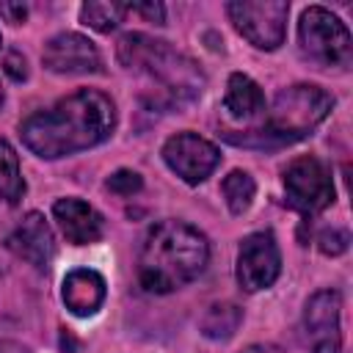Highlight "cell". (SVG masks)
<instances>
[{"label":"cell","mask_w":353,"mask_h":353,"mask_svg":"<svg viewBox=\"0 0 353 353\" xmlns=\"http://www.w3.org/2000/svg\"><path fill=\"white\" fill-rule=\"evenodd\" d=\"M116 130V105L97 88H80L19 124L22 143L41 160H58L108 141Z\"/></svg>","instance_id":"cell-1"},{"label":"cell","mask_w":353,"mask_h":353,"mask_svg":"<svg viewBox=\"0 0 353 353\" xmlns=\"http://www.w3.org/2000/svg\"><path fill=\"white\" fill-rule=\"evenodd\" d=\"M6 248L14 256L33 265L36 270H47L55 256V237H52V229L44 221V215L33 210V212L22 215V221L8 232Z\"/></svg>","instance_id":"cell-12"},{"label":"cell","mask_w":353,"mask_h":353,"mask_svg":"<svg viewBox=\"0 0 353 353\" xmlns=\"http://www.w3.org/2000/svg\"><path fill=\"white\" fill-rule=\"evenodd\" d=\"M0 353H33L28 345H22V342H14V339H3L0 342Z\"/></svg>","instance_id":"cell-26"},{"label":"cell","mask_w":353,"mask_h":353,"mask_svg":"<svg viewBox=\"0 0 353 353\" xmlns=\"http://www.w3.org/2000/svg\"><path fill=\"white\" fill-rule=\"evenodd\" d=\"M334 108V97L312 83H295L281 88L273 97V105L268 116H262V124L243 130L240 135L223 132V138L234 146L248 149H279L290 146L301 138H306Z\"/></svg>","instance_id":"cell-4"},{"label":"cell","mask_w":353,"mask_h":353,"mask_svg":"<svg viewBox=\"0 0 353 353\" xmlns=\"http://www.w3.org/2000/svg\"><path fill=\"white\" fill-rule=\"evenodd\" d=\"M143 188V179L138 171H130V168H119L116 174L108 176V190L119 193V196H132Z\"/></svg>","instance_id":"cell-20"},{"label":"cell","mask_w":353,"mask_h":353,"mask_svg":"<svg viewBox=\"0 0 353 353\" xmlns=\"http://www.w3.org/2000/svg\"><path fill=\"white\" fill-rule=\"evenodd\" d=\"M3 72L11 77V80H25L28 77V63H25V58L19 55V52H8L6 55V63H3Z\"/></svg>","instance_id":"cell-23"},{"label":"cell","mask_w":353,"mask_h":353,"mask_svg":"<svg viewBox=\"0 0 353 353\" xmlns=\"http://www.w3.org/2000/svg\"><path fill=\"white\" fill-rule=\"evenodd\" d=\"M130 14H141L146 22H154V25L165 22V6L163 3H130Z\"/></svg>","instance_id":"cell-22"},{"label":"cell","mask_w":353,"mask_h":353,"mask_svg":"<svg viewBox=\"0 0 353 353\" xmlns=\"http://www.w3.org/2000/svg\"><path fill=\"white\" fill-rule=\"evenodd\" d=\"M52 215H55L63 237L72 245H88V243L102 240V234H105V218L88 201H83L77 196L58 199L52 204Z\"/></svg>","instance_id":"cell-13"},{"label":"cell","mask_w":353,"mask_h":353,"mask_svg":"<svg viewBox=\"0 0 353 353\" xmlns=\"http://www.w3.org/2000/svg\"><path fill=\"white\" fill-rule=\"evenodd\" d=\"M347 243H350V234L345 229H323L317 234V248L328 256H336V254H345L347 251Z\"/></svg>","instance_id":"cell-21"},{"label":"cell","mask_w":353,"mask_h":353,"mask_svg":"<svg viewBox=\"0 0 353 353\" xmlns=\"http://www.w3.org/2000/svg\"><path fill=\"white\" fill-rule=\"evenodd\" d=\"M0 105H3V85H0Z\"/></svg>","instance_id":"cell-27"},{"label":"cell","mask_w":353,"mask_h":353,"mask_svg":"<svg viewBox=\"0 0 353 353\" xmlns=\"http://www.w3.org/2000/svg\"><path fill=\"white\" fill-rule=\"evenodd\" d=\"M105 295H108V284H105L102 273H97L91 268H74L63 276L61 301L74 317L97 314L105 303Z\"/></svg>","instance_id":"cell-14"},{"label":"cell","mask_w":353,"mask_h":353,"mask_svg":"<svg viewBox=\"0 0 353 353\" xmlns=\"http://www.w3.org/2000/svg\"><path fill=\"white\" fill-rule=\"evenodd\" d=\"M0 44H3V36H0Z\"/></svg>","instance_id":"cell-28"},{"label":"cell","mask_w":353,"mask_h":353,"mask_svg":"<svg viewBox=\"0 0 353 353\" xmlns=\"http://www.w3.org/2000/svg\"><path fill=\"white\" fill-rule=\"evenodd\" d=\"M0 17H6V22L11 25H22L28 17V6L22 3H0Z\"/></svg>","instance_id":"cell-24"},{"label":"cell","mask_w":353,"mask_h":353,"mask_svg":"<svg viewBox=\"0 0 353 353\" xmlns=\"http://www.w3.org/2000/svg\"><path fill=\"white\" fill-rule=\"evenodd\" d=\"M281 182H284L290 207H295L303 215H317L328 204H334V176L320 157L303 154L292 160L284 168Z\"/></svg>","instance_id":"cell-7"},{"label":"cell","mask_w":353,"mask_h":353,"mask_svg":"<svg viewBox=\"0 0 353 353\" xmlns=\"http://www.w3.org/2000/svg\"><path fill=\"white\" fill-rule=\"evenodd\" d=\"M44 69L55 74H97L102 72V55L97 44L83 33H55L41 50Z\"/></svg>","instance_id":"cell-11"},{"label":"cell","mask_w":353,"mask_h":353,"mask_svg":"<svg viewBox=\"0 0 353 353\" xmlns=\"http://www.w3.org/2000/svg\"><path fill=\"white\" fill-rule=\"evenodd\" d=\"M342 295L336 290H317L303 306V339L312 353H342V328H339Z\"/></svg>","instance_id":"cell-10"},{"label":"cell","mask_w":353,"mask_h":353,"mask_svg":"<svg viewBox=\"0 0 353 353\" xmlns=\"http://www.w3.org/2000/svg\"><path fill=\"white\" fill-rule=\"evenodd\" d=\"M223 110L234 121H254V119L265 116V110H268L265 94H262V88L248 74L234 72V74H229V83H226Z\"/></svg>","instance_id":"cell-15"},{"label":"cell","mask_w":353,"mask_h":353,"mask_svg":"<svg viewBox=\"0 0 353 353\" xmlns=\"http://www.w3.org/2000/svg\"><path fill=\"white\" fill-rule=\"evenodd\" d=\"M163 160L165 165L188 185L204 182L221 163V152L212 141L201 138L199 132H176L163 143Z\"/></svg>","instance_id":"cell-8"},{"label":"cell","mask_w":353,"mask_h":353,"mask_svg":"<svg viewBox=\"0 0 353 353\" xmlns=\"http://www.w3.org/2000/svg\"><path fill=\"white\" fill-rule=\"evenodd\" d=\"M281 273V254H279V243L270 232H254L240 243L237 251V284L245 292H259L273 287V281Z\"/></svg>","instance_id":"cell-9"},{"label":"cell","mask_w":353,"mask_h":353,"mask_svg":"<svg viewBox=\"0 0 353 353\" xmlns=\"http://www.w3.org/2000/svg\"><path fill=\"white\" fill-rule=\"evenodd\" d=\"M25 196V179L19 168V157L8 141L0 138V204H19Z\"/></svg>","instance_id":"cell-17"},{"label":"cell","mask_w":353,"mask_h":353,"mask_svg":"<svg viewBox=\"0 0 353 353\" xmlns=\"http://www.w3.org/2000/svg\"><path fill=\"white\" fill-rule=\"evenodd\" d=\"M298 47L306 61L320 69H347L353 41L345 22L323 6H309L298 22Z\"/></svg>","instance_id":"cell-5"},{"label":"cell","mask_w":353,"mask_h":353,"mask_svg":"<svg viewBox=\"0 0 353 353\" xmlns=\"http://www.w3.org/2000/svg\"><path fill=\"white\" fill-rule=\"evenodd\" d=\"M207 262H210L207 237L185 221L165 218L154 223L143 237L138 254V281L146 292L165 295L199 279Z\"/></svg>","instance_id":"cell-3"},{"label":"cell","mask_w":353,"mask_h":353,"mask_svg":"<svg viewBox=\"0 0 353 353\" xmlns=\"http://www.w3.org/2000/svg\"><path fill=\"white\" fill-rule=\"evenodd\" d=\"M119 63L146 80V102L154 110H179L201 97L204 72L176 47L146 33H124L116 44Z\"/></svg>","instance_id":"cell-2"},{"label":"cell","mask_w":353,"mask_h":353,"mask_svg":"<svg viewBox=\"0 0 353 353\" xmlns=\"http://www.w3.org/2000/svg\"><path fill=\"white\" fill-rule=\"evenodd\" d=\"M226 14L234 30L256 50H279L287 36L290 3L284 0H237L226 3Z\"/></svg>","instance_id":"cell-6"},{"label":"cell","mask_w":353,"mask_h":353,"mask_svg":"<svg viewBox=\"0 0 353 353\" xmlns=\"http://www.w3.org/2000/svg\"><path fill=\"white\" fill-rule=\"evenodd\" d=\"M240 353H284V350L279 345H270V342H254V345H248Z\"/></svg>","instance_id":"cell-25"},{"label":"cell","mask_w":353,"mask_h":353,"mask_svg":"<svg viewBox=\"0 0 353 353\" xmlns=\"http://www.w3.org/2000/svg\"><path fill=\"white\" fill-rule=\"evenodd\" d=\"M127 14H130V3H83L80 6V22L99 33L116 30Z\"/></svg>","instance_id":"cell-19"},{"label":"cell","mask_w":353,"mask_h":353,"mask_svg":"<svg viewBox=\"0 0 353 353\" xmlns=\"http://www.w3.org/2000/svg\"><path fill=\"white\" fill-rule=\"evenodd\" d=\"M243 323V309L237 303H212L207 309V314L201 317V334L207 339H215V342H223V339H232L237 334Z\"/></svg>","instance_id":"cell-16"},{"label":"cell","mask_w":353,"mask_h":353,"mask_svg":"<svg viewBox=\"0 0 353 353\" xmlns=\"http://www.w3.org/2000/svg\"><path fill=\"white\" fill-rule=\"evenodd\" d=\"M221 193H223V201L229 207L232 215H243L251 204H254V196H256V182L248 171L243 168H234L223 176L221 182Z\"/></svg>","instance_id":"cell-18"}]
</instances>
